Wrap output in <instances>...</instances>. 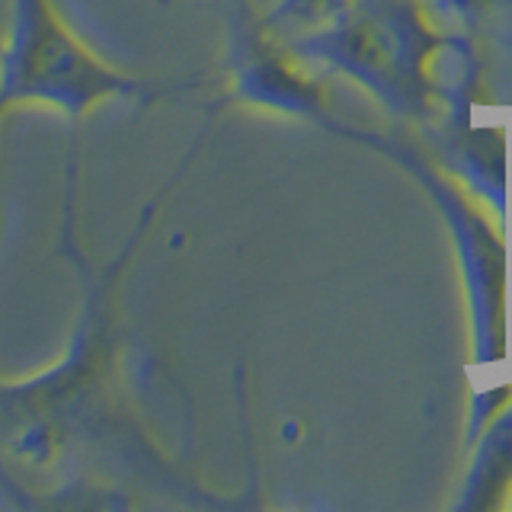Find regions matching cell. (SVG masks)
I'll return each instance as SVG.
<instances>
[{
    "label": "cell",
    "mask_w": 512,
    "mask_h": 512,
    "mask_svg": "<svg viewBox=\"0 0 512 512\" xmlns=\"http://www.w3.org/2000/svg\"><path fill=\"white\" fill-rule=\"evenodd\" d=\"M122 87L125 80L61 20L55 0H10L0 42V122L23 106L84 116Z\"/></svg>",
    "instance_id": "cell-1"
}]
</instances>
